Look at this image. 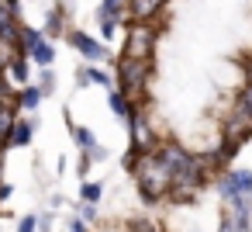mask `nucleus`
Instances as JSON below:
<instances>
[{
  "mask_svg": "<svg viewBox=\"0 0 252 232\" xmlns=\"http://www.w3.org/2000/svg\"><path fill=\"white\" fill-rule=\"evenodd\" d=\"M80 222H97V204H80Z\"/></svg>",
  "mask_w": 252,
  "mask_h": 232,
  "instance_id": "nucleus-21",
  "label": "nucleus"
},
{
  "mask_svg": "<svg viewBox=\"0 0 252 232\" xmlns=\"http://www.w3.org/2000/svg\"><path fill=\"white\" fill-rule=\"evenodd\" d=\"M35 121H28V118H18L14 121V128H11V146H32V139H35Z\"/></svg>",
  "mask_w": 252,
  "mask_h": 232,
  "instance_id": "nucleus-11",
  "label": "nucleus"
},
{
  "mask_svg": "<svg viewBox=\"0 0 252 232\" xmlns=\"http://www.w3.org/2000/svg\"><path fill=\"white\" fill-rule=\"evenodd\" d=\"M249 201H252V191H249Z\"/></svg>",
  "mask_w": 252,
  "mask_h": 232,
  "instance_id": "nucleus-30",
  "label": "nucleus"
},
{
  "mask_svg": "<svg viewBox=\"0 0 252 232\" xmlns=\"http://www.w3.org/2000/svg\"><path fill=\"white\" fill-rule=\"evenodd\" d=\"M149 73H152V59H118V94H125L128 101L131 97H142L145 87H149Z\"/></svg>",
  "mask_w": 252,
  "mask_h": 232,
  "instance_id": "nucleus-2",
  "label": "nucleus"
},
{
  "mask_svg": "<svg viewBox=\"0 0 252 232\" xmlns=\"http://www.w3.org/2000/svg\"><path fill=\"white\" fill-rule=\"evenodd\" d=\"M38 229L49 232V229H52V215H42V218H38Z\"/></svg>",
  "mask_w": 252,
  "mask_h": 232,
  "instance_id": "nucleus-27",
  "label": "nucleus"
},
{
  "mask_svg": "<svg viewBox=\"0 0 252 232\" xmlns=\"http://www.w3.org/2000/svg\"><path fill=\"white\" fill-rule=\"evenodd\" d=\"M38 229V215H25V218H18V232H35Z\"/></svg>",
  "mask_w": 252,
  "mask_h": 232,
  "instance_id": "nucleus-20",
  "label": "nucleus"
},
{
  "mask_svg": "<svg viewBox=\"0 0 252 232\" xmlns=\"http://www.w3.org/2000/svg\"><path fill=\"white\" fill-rule=\"evenodd\" d=\"M100 194H104V184H97V180H83V187H80L83 204H97V201H100Z\"/></svg>",
  "mask_w": 252,
  "mask_h": 232,
  "instance_id": "nucleus-18",
  "label": "nucleus"
},
{
  "mask_svg": "<svg viewBox=\"0 0 252 232\" xmlns=\"http://www.w3.org/2000/svg\"><path fill=\"white\" fill-rule=\"evenodd\" d=\"M42 35H45V42H49V39H59V35H66V28H63V7H52V14H49V21H45Z\"/></svg>",
  "mask_w": 252,
  "mask_h": 232,
  "instance_id": "nucleus-14",
  "label": "nucleus"
},
{
  "mask_svg": "<svg viewBox=\"0 0 252 232\" xmlns=\"http://www.w3.org/2000/svg\"><path fill=\"white\" fill-rule=\"evenodd\" d=\"M235 111H238V118L252 121V87H242V90H238V97H235Z\"/></svg>",
  "mask_w": 252,
  "mask_h": 232,
  "instance_id": "nucleus-16",
  "label": "nucleus"
},
{
  "mask_svg": "<svg viewBox=\"0 0 252 232\" xmlns=\"http://www.w3.org/2000/svg\"><path fill=\"white\" fill-rule=\"evenodd\" d=\"M107 104H111V111L118 115V118H131V101L125 97V94H118V90H111V97H107Z\"/></svg>",
  "mask_w": 252,
  "mask_h": 232,
  "instance_id": "nucleus-15",
  "label": "nucleus"
},
{
  "mask_svg": "<svg viewBox=\"0 0 252 232\" xmlns=\"http://www.w3.org/2000/svg\"><path fill=\"white\" fill-rule=\"evenodd\" d=\"M28 63H35V66H42V70H52V63H56V45H52V42L35 45V49L28 52Z\"/></svg>",
  "mask_w": 252,
  "mask_h": 232,
  "instance_id": "nucleus-12",
  "label": "nucleus"
},
{
  "mask_svg": "<svg viewBox=\"0 0 252 232\" xmlns=\"http://www.w3.org/2000/svg\"><path fill=\"white\" fill-rule=\"evenodd\" d=\"M18 121V104H0V153L11 149V128Z\"/></svg>",
  "mask_w": 252,
  "mask_h": 232,
  "instance_id": "nucleus-9",
  "label": "nucleus"
},
{
  "mask_svg": "<svg viewBox=\"0 0 252 232\" xmlns=\"http://www.w3.org/2000/svg\"><path fill=\"white\" fill-rule=\"evenodd\" d=\"M83 156H87V159H107V149H104V146L97 142V146H94V149H87Z\"/></svg>",
  "mask_w": 252,
  "mask_h": 232,
  "instance_id": "nucleus-23",
  "label": "nucleus"
},
{
  "mask_svg": "<svg viewBox=\"0 0 252 232\" xmlns=\"http://www.w3.org/2000/svg\"><path fill=\"white\" fill-rule=\"evenodd\" d=\"M97 14H100V21H107V25H121V21H128L125 14H128V4L125 0H104V4L97 7Z\"/></svg>",
  "mask_w": 252,
  "mask_h": 232,
  "instance_id": "nucleus-10",
  "label": "nucleus"
},
{
  "mask_svg": "<svg viewBox=\"0 0 252 232\" xmlns=\"http://www.w3.org/2000/svg\"><path fill=\"white\" fill-rule=\"evenodd\" d=\"M38 90H42V97L56 90V73H52V70H42V87H38Z\"/></svg>",
  "mask_w": 252,
  "mask_h": 232,
  "instance_id": "nucleus-19",
  "label": "nucleus"
},
{
  "mask_svg": "<svg viewBox=\"0 0 252 232\" xmlns=\"http://www.w3.org/2000/svg\"><path fill=\"white\" fill-rule=\"evenodd\" d=\"M166 11V4L162 0H128V21H135V25H149V21H156V14H162Z\"/></svg>",
  "mask_w": 252,
  "mask_h": 232,
  "instance_id": "nucleus-7",
  "label": "nucleus"
},
{
  "mask_svg": "<svg viewBox=\"0 0 252 232\" xmlns=\"http://www.w3.org/2000/svg\"><path fill=\"white\" fill-rule=\"evenodd\" d=\"M152 45H156V32H152L149 25H135V21H131V28H128V45H125V59H149Z\"/></svg>",
  "mask_w": 252,
  "mask_h": 232,
  "instance_id": "nucleus-3",
  "label": "nucleus"
},
{
  "mask_svg": "<svg viewBox=\"0 0 252 232\" xmlns=\"http://www.w3.org/2000/svg\"><path fill=\"white\" fill-rule=\"evenodd\" d=\"M100 35H104V39L111 42V39L118 35V25H107V21H100Z\"/></svg>",
  "mask_w": 252,
  "mask_h": 232,
  "instance_id": "nucleus-24",
  "label": "nucleus"
},
{
  "mask_svg": "<svg viewBox=\"0 0 252 232\" xmlns=\"http://www.w3.org/2000/svg\"><path fill=\"white\" fill-rule=\"evenodd\" d=\"M14 97H18V111H21V108H25V111H35V108H38V104L45 101V97H42V90H38L35 83H28V87H21V90H18Z\"/></svg>",
  "mask_w": 252,
  "mask_h": 232,
  "instance_id": "nucleus-13",
  "label": "nucleus"
},
{
  "mask_svg": "<svg viewBox=\"0 0 252 232\" xmlns=\"http://www.w3.org/2000/svg\"><path fill=\"white\" fill-rule=\"evenodd\" d=\"M69 128H73V142H76V146H80L83 153L97 146V139H94V132H90L87 125H69Z\"/></svg>",
  "mask_w": 252,
  "mask_h": 232,
  "instance_id": "nucleus-17",
  "label": "nucleus"
},
{
  "mask_svg": "<svg viewBox=\"0 0 252 232\" xmlns=\"http://www.w3.org/2000/svg\"><path fill=\"white\" fill-rule=\"evenodd\" d=\"M21 4L18 0H7V4H0V45H7L14 52L18 45V28H21Z\"/></svg>",
  "mask_w": 252,
  "mask_h": 232,
  "instance_id": "nucleus-4",
  "label": "nucleus"
},
{
  "mask_svg": "<svg viewBox=\"0 0 252 232\" xmlns=\"http://www.w3.org/2000/svg\"><path fill=\"white\" fill-rule=\"evenodd\" d=\"M4 77H7V83L28 87V80H32V63H28L25 56H11V59L4 63Z\"/></svg>",
  "mask_w": 252,
  "mask_h": 232,
  "instance_id": "nucleus-8",
  "label": "nucleus"
},
{
  "mask_svg": "<svg viewBox=\"0 0 252 232\" xmlns=\"http://www.w3.org/2000/svg\"><path fill=\"white\" fill-rule=\"evenodd\" d=\"M249 191H252V173H249V170H231V173H224V177L218 180V194H221L224 201L249 197Z\"/></svg>",
  "mask_w": 252,
  "mask_h": 232,
  "instance_id": "nucleus-5",
  "label": "nucleus"
},
{
  "mask_svg": "<svg viewBox=\"0 0 252 232\" xmlns=\"http://www.w3.org/2000/svg\"><path fill=\"white\" fill-rule=\"evenodd\" d=\"M128 232H156V225H152V222H145V218H135Z\"/></svg>",
  "mask_w": 252,
  "mask_h": 232,
  "instance_id": "nucleus-22",
  "label": "nucleus"
},
{
  "mask_svg": "<svg viewBox=\"0 0 252 232\" xmlns=\"http://www.w3.org/2000/svg\"><path fill=\"white\" fill-rule=\"evenodd\" d=\"M245 87H252V56L245 59Z\"/></svg>",
  "mask_w": 252,
  "mask_h": 232,
  "instance_id": "nucleus-28",
  "label": "nucleus"
},
{
  "mask_svg": "<svg viewBox=\"0 0 252 232\" xmlns=\"http://www.w3.org/2000/svg\"><path fill=\"white\" fill-rule=\"evenodd\" d=\"M128 173H135V180H138V194H142V201H149V204H156L162 194H169V173L156 163V156L149 153V156H142Z\"/></svg>",
  "mask_w": 252,
  "mask_h": 232,
  "instance_id": "nucleus-1",
  "label": "nucleus"
},
{
  "mask_svg": "<svg viewBox=\"0 0 252 232\" xmlns=\"http://www.w3.org/2000/svg\"><path fill=\"white\" fill-rule=\"evenodd\" d=\"M69 232H90V229H87L80 218H69Z\"/></svg>",
  "mask_w": 252,
  "mask_h": 232,
  "instance_id": "nucleus-26",
  "label": "nucleus"
},
{
  "mask_svg": "<svg viewBox=\"0 0 252 232\" xmlns=\"http://www.w3.org/2000/svg\"><path fill=\"white\" fill-rule=\"evenodd\" d=\"M249 139H252V128H249Z\"/></svg>",
  "mask_w": 252,
  "mask_h": 232,
  "instance_id": "nucleus-29",
  "label": "nucleus"
},
{
  "mask_svg": "<svg viewBox=\"0 0 252 232\" xmlns=\"http://www.w3.org/2000/svg\"><path fill=\"white\" fill-rule=\"evenodd\" d=\"M66 42H69L80 56H87L90 63H100V59H107V56H111V52H107V45H104V42H97V39H94V35H87V32H69V35H66Z\"/></svg>",
  "mask_w": 252,
  "mask_h": 232,
  "instance_id": "nucleus-6",
  "label": "nucleus"
},
{
  "mask_svg": "<svg viewBox=\"0 0 252 232\" xmlns=\"http://www.w3.org/2000/svg\"><path fill=\"white\" fill-rule=\"evenodd\" d=\"M14 194V184H7V180H0V204H4L7 197Z\"/></svg>",
  "mask_w": 252,
  "mask_h": 232,
  "instance_id": "nucleus-25",
  "label": "nucleus"
}]
</instances>
